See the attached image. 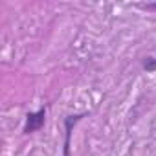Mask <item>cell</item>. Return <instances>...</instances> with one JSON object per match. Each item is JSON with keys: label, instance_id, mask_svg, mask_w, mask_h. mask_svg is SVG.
<instances>
[{"label": "cell", "instance_id": "obj_1", "mask_svg": "<svg viewBox=\"0 0 156 156\" xmlns=\"http://www.w3.org/2000/svg\"><path fill=\"white\" fill-rule=\"evenodd\" d=\"M44 121H46V108H41L37 112H28L22 132L24 134H33V132H37L44 127Z\"/></svg>", "mask_w": 156, "mask_h": 156}, {"label": "cell", "instance_id": "obj_3", "mask_svg": "<svg viewBox=\"0 0 156 156\" xmlns=\"http://www.w3.org/2000/svg\"><path fill=\"white\" fill-rule=\"evenodd\" d=\"M143 68H145L147 72H154V70H156V59H154V57H147V59L143 61Z\"/></svg>", "mask_w": 156, "mask_h": 156}, {"label": "cell", "instance_id": "obj_2", "mask_svg": "<svg viewBox=\"0 0 156 156\" xmlns=\"http://www.w3.org/2000/svg\"><path fill=\"white\" fill-rule=\"evenodd\" d=\"M85 118V114H75V116H66L64 118V129H66V138H64V156H70V138L75 123H79Z\"/></svg>", "mask_w": 156, "mask_h": 156}, {"label": "cell", "instance_id": "obj_4", "mask_svg": "<svg viewBox=\"0 0 156 156\" xmlns=\"http://www.w3.org/2000/svg\"><path fill=\"white\" fill-rule=\"evenodd\" d=\"M136 8L145 9V11H152V9H156V2L154 4H136Z\"/></svg>", "mask_w": 156, "mask_h": 156}]
</instances>
